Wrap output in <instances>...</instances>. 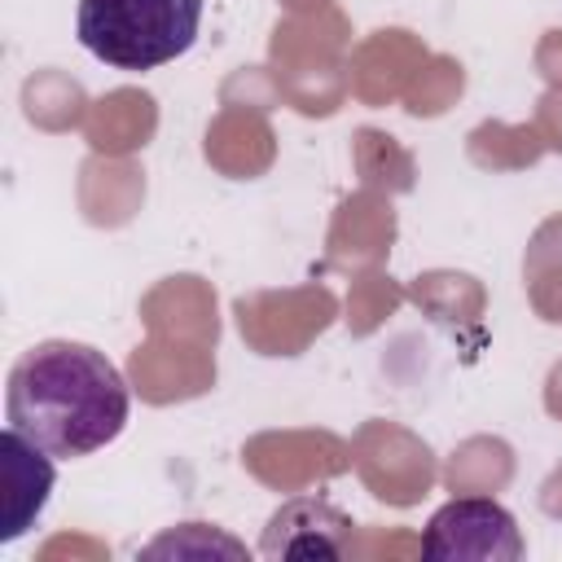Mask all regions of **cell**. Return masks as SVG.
I'll return each mask as SVG.
<instances>
[{
	"instance_id": "277c9868",
	"label": "cell",
	"mask_w": 562,
	"mask_h": 562,
	"mask_svg": "<svg viewBox=\"0 0 562 562\" xmlns=\"http://www.w3.org/2000/svg\"><path fill=\"white\" fill-rule=\"evenodd\" d=\"M0 483H4V505H0V544H13L35 527V518L48 505V492L57 483L53 452L26 439L18 426L0 435Z\"/></svg>"
},
{
	"instance_id": "6da1fadb",
	"label": "cell",
	"mask_w": 562,
	"mask_h": 562,
	"mask_svg": "<svg viewBox=\"0 0 562 562\" xmlns=\"http://www.w3.org/2000/svg\"><path fill=\"white\" fill-rule=\"evenodd\" d=\"M9 426L53 457H88L114 443L127 426L132 395L119 364L70 338L35 342L9 369Z\"/></svg>"
},
{
	"instance_id": "3957f363",
	"label": "cell",
	"mask_w": 562,
	"mask_h": 562,
	"mask_svg": "<svg viewBox=\"0 0 562 562\" xmlns=\"http://www.w3.org/2000/svg\"><path fill=\"white\" fill-rule=\"evenodd\" d=\"M422 553L435 562H518L522 531L492 496H457L439 505L422 531Z\"/></svg>"
},
{
	"instance_id": "7a4b0ae2",
	"label": "cell",
	"mask_w": 562,
	"mask_h": 562,
	"mask_svg": "<svg viewBox=\"0 0 562 562\" xmlns=\"http://www.w3.org/2000/svg\"><path fill=\"white\" fill-rule=\"evenodd\" d=\"M206 0H79V44L114 70H154L198 40Z\"/></svg>"
},
{
	"instance_id": "5b68a950",
	"label": "cell",
	"mask_w": 562,
	"mask_h": 562,
	"mask_svg": "<svg viewBox=\"0 0 562 562\" xmlns=\"http://www.w3.org/2000/svg\"><path fill=\"white\" fill-rule=\"evenodd\" d=\"M351 540V518L334 509L325 496L285 501L259 540L263 558H342Z\"/></svg>"
}]
</instances>
